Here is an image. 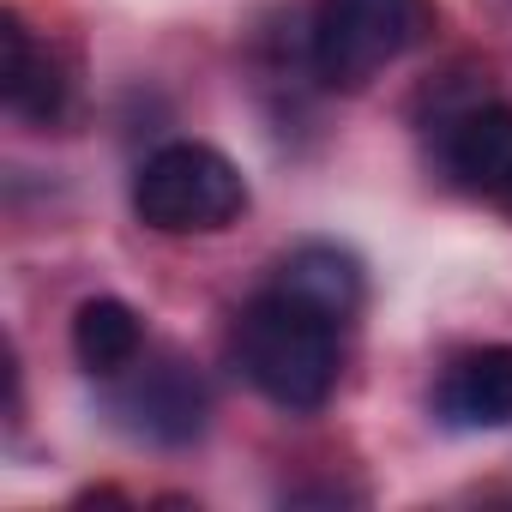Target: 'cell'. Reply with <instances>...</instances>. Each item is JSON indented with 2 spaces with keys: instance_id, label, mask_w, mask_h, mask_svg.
Wrapping results in <instances>:
<instances>
[{
  "instance_id": "cell-1",
  "label": "cell",
  "mask_w": 512,
  "mask_h": 512,
  "mask_svg": "<svg viewBox=\"0 0 512 512\" xmlns=\"http://www.w3.org/2000/svg\"><path fill=\"white\" fill-rule=\"evenodd\" d=\"M235 362L278 410H320L338 386V326L284 290H266L235 320Z\"/></svg>"
},
{
  "instance_id": "cell-2",
  "label": "cell",
  "mask_w": 512,
  "mask_h": 512,
  "mask_svg": "<svg viewBox=\"0 0 512 512\" xmlns=\"http://www.w3.org/2000/svg\"><path fill=\"white\" fill-rule=\"evenodd\" d=\"M133 211L157 235H217L247 211V181L223 151L181 139L133 175Z\"/></svg>"
},
{
  "instance_id": "cell-3",
  "label": "cell",
  "mask_w": 512,
  "mask_h": 512,
  "mask_svg": "<svg viewBox=\"0 0 512 512\" xmlns=\"http://www.w3.org/2000/svg\"><path fill=\"white\" fill-rule=\"evenodd\" d=\"M434 31L428 0H320L314 19V73L332 91H362Z\"/></svg>"
},
{
  "instance_id": "cell-4",
  "label": "cell",
  "mask_w": 512,
  "mask_h": 512,
  "mask_svg": "<svg viewBox=\"0 0 512 512\" xmlns=\"http://www.w3.org/2000/svg\"><path fill=\"white\" fill-rule=\"evenodd\" d=\"M205 380L181 362V356H163L151 368H139L121 392H115V416L139 434V440H157V446H181L205 428Z\"/></svg>"
},
{
  "instance_id": "cell-5",
  "label": "cell",
  "mask_w": 512,
  "mask_h": 512,
  "mask_svg": "<svg viewBox=\"0 0 512 512\" xmlns=\"http://www.w3.org/2000/svg\"><path fill=\"white\" fill-rule=\"evenodd\" d=\"M434 410H440L452 428H506V422H512V344L464 350V356L440 374Z\"/></svg>"
},
{
  "instance_id": "cell-6",
  "label": "cell",
  "mask_w": 512,
  "mask_h": 512,
  "mask_svg": "<svg viewBox=\"0 0 512 512\" xmlns=\"http://www.w3.org/2000/svg\"><path fill=\"white\" fill-rule=\"evenodd\" d=\"M446 169L458 175V187L482 199H506L512 193V109L506 103L464 109L446 127Z\"/></svg>"
},
{
  "instance_id": "cell-7",
  "label": "cell",
  "mask_w": 512,
  "mask_h": 512,
  "mask_svg": "<svg viewBox=\"0 0 512 512\" xmlns=\"http://www.w3.org/2000/svg\"><path fill=\"white\" fill-rule=\"evenodd\" d=\"M272 290H284L302 308H314L332 326H344L362 308V266L350 260L344 247H332V241H308V247H296L290 260L278 266V284Z\"/></svg>"
},
{
  "instance_id": "cell-8",
  "label": "cell",
  "mask_w": 512,
  "mask_h": 512,
  "mask_svg": "<svg viewBox=\"0 0 512 512\" xmlns=\"http://www.w3.org/2000/svg\"><path fill=\"white\" fill-rule=\"evenodd\" d=\"M139 350H145V326L127 302L115 296H97L73 314V356L85 374L97 380H121L127 368H139Z\"/></svg>"
},
{
  "instance_id": "cell-9",
  "label": "cell",
  "mask_w": 512,
  "mask_h": 512,
  "mask_svg": "<svg viewBox=\"0 0 512 512\" xmlns=\"http://www.w3.org/2000/svg\"><path fill=\"white\" fill-rule=\"evenodd\" d=\"M0 37H7V73H0L7 109L25 115V121H43V127H49V121L61 115V103H67V79H61V67L31 43V31H25L19 13L0 19Z\"/></svg>"
},
{
  "instance_id": "cell-10",
  "label": "cell",
  "mask_w": 512,
  "mask_h": 512,
  "mask_svg": "<svg viewBox=\"0 0 512 512\" xmlns=\"http://www.w3.org/2000/svg\"><path fill=\"white\" fill-rule=\"evenodd\" d=\"M500 205H506V211H512V193H506V199H500Z\"/></svg>"
}]
</instances>
